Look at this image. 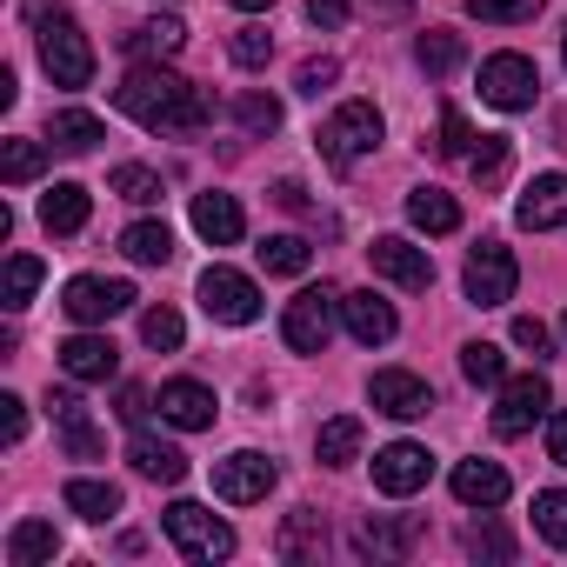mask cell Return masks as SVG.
I'll use <instances>...</instances> for the list:
<instances>
[{"label": "cell", "instance_id": "1f68e13d", "mask_svg": "<svg viewBox=\"0 0 567 567\" xmlns=\"http://www.w3.org/2000/svg\"><path fill=\"white\" fill-rule=\"evenodd\" d=\"M308 260H315V247L301 234H267L260 240V267L267 274H308Z\"/></svg>", "mask_w": 567, "mask_h": 567}, {"label": "cell", "instance_id": "7dc6e473", "mask_svg": "<svg viewBox=\"0 0 567 567\" xmlns=\"http://www.w3.org/2000/svg\"><path fill=\"white\" fill-rule=\"evenodd\" d=\"M334 81H341V61H328V54L321 61H301V74H295V87L308 101H321V87H334Z\"/></svg>", "mask_w": 567, "mask_h": 567}, {"label": "cell", "instance_id": "6da1fadb", "mask_svg": "<svg viewBox=\"0 0 567 567\" xmlns=\"http://www.w3.org/2000/svg\"><path fill=\"white\" fill-rule=\"evenodd\" d=\"M114 107H121L127 121L154 127V134H194V127H207V114H214L207 87L181 81V74L161 68V61H134V74L114 87Z\"/></svg>", "mask_w": 567, "mask_h": 567}, {"label": "cell", "instance_id": "836d02e7", "mask_svg": "<svg viewBox=\"0 0 567 567\" xmlns=\"http://www.w3.org/2000/svg\"><path fill=\"white\" fill-rule=\"evenodd\" d=\"M107 187H114L121 200H134V207H154V200H161V174L141 167V161H121V167L107 174Z\"/></svg>", "mask_w": 567, "mask_h": 567}, {"label": "cell", "instance_id": "4dcf8cb0", "mask_svg": "<svg viewBox=\"0 0 567 567\" xmlns=\"http://www.w3.org/2000/svg\"><path fill=\"white\" fill-rule=\"evenodd\" d=\"M321 547H328V527H321V514H315V507L288 514V527H280V554H288V560H308V554H321Z\"/></svg>", "mask_w": 567, "mask_h": 567}, {"label": "cell", "instance_id": "11a10c76", "mask_svg": "<svg viewBox=\"0 0 567 567\" xmlns=\"http://www.w3.org/2000/svg\"><path fill=\"white\" fill-rule=\"evenodd\" d=\"M560 341H567V315H560Z\"/></svg>", "mask_w": 567, "mask_h": 567}, {"label": "cell", "instance_id": "74e56055", "mask_svg": "<svg viewBox=\"0 0 567 567\" xmlns=\"http://www.w3.org/2000/svg\"><path fill=\"white\" fill-rule=\"evenodd\" d=\"M34 288H41V260H34V254H14L8 274H0V301H8V308H28Z\"/></svg>", "mask_w": 567, "mask_h": 567}, {"label": "cell", "instance_id": "f546056e", "mask_svg": "<svg viewBox=\"0 0 567 567\" xmlns=\"http://www.w3.org/2000/svg\"><path fill=\"white\" fill-rule=\"evenodd\" d=\"M315 454H321V467H348V461L361 454V421H354V414H334V421L315 434Z\"/></svg>", "mask_w": 567, "mask_h": 567}, {"label": "cell", "instance_id": "d590c367", "mask_svg": "<svg viewBox=\"0 0 567 567\" xmlns=\"http://www.w3.org/2000/svg\"><path fill=\"white\" fill-rule=\"evenodd\" d=\"M414 534H421L414 520H408V527H401V520H368V527H361V554H388V560H401V554L414 547Z\"/></svg>", "mask_w": 567, "mask_h": 567}, {"label": "cell", "instance_id": "277c9868", "mask_svg": "<svg viewBox=\"0 0 567 567\" xmlns=\"http://www.w3.org/2000/svg\"><path fill=\"white\" fill-rule=\"evenodd\" d=\"M161 527H167V540H174L187 560H227V554H234V527H227L214 507H200V501H174V507L161 514Z\"/></svg>", "mask_w": 567, "mask_h": 567}, {"label": "cell", "instance_id": "44dd1931", "mask_svg": "<svg viewBox=\"0 0 567 567\" xmlns=\"http://www.w3.org/2000/svg\"><path fill=\"white\" fill-rule=\"evenodd\" d=\"M507 487H514V481H507L501 461H461V467H454V501H461V507H501Z\"/></svg>", "mask_w": 567, "mask_h": 567}, {"label": "cell", "instance_id": "ee69618b", "mask_svg": "<svg viewBox=\"0 0 567 567\" xmlns=\"http://www.w3.org/2000/svg\"><path fill=\"white\" fill-rule=\"evenodd\" d=\"M474 21H494V28H514V21H534L540 0H467Z\"/></svg>", "mask_w": 567, "mask_h": 567}, {"label": "cell", "instance_id": "5b68a950", "mask_svg": "<svg viewBox=\"0 0 567 567\" xmlns=\"http://www.w3.org/2000/svg\"><path fill=\"white\" fill-rule=\"evenodd\" d=\"M334 315H341V295L321 280V288H301V295L288 301V315H280V334H288L295 354H321L328 334H334Z\"/></svg>", "mask_w": 567, "mask_h": 567}, {"label": "cell", "instance_id": "816d5d0a", "mask_svg": "<svg viewBox=\"0 0 567 567\" xmlns=\"http://www.w3.org/2000/svg\"><path fill=\"white\" fill-rule=\"evenodd\" d=\"M274 200L288 207V214H301V207H308V187H301V181H274Z\"/></svg>", "mask_w": 567, "mask_h": 567}, {"label": "cell", "instance_id": "7bdbcfd3", "mask_svg": "<svg viewBox=\"0 0 567 567\" xmlns=\"http://www.w3.org/2000/svg\"><path fill=\"white\" fill-rule=\"evenodd\" d=\"M41 174V141H8V147H0V181H34Z\"/></svg>", "mask_w": 567, "mask_h": 567}, {"label": "cell", "instance_id": "d4e9b609", "mask_svg": "<svg viewBox=\"0 0 567 567\" xmlns=\"http://www.w3.org/2000/svg\"><path fill=\"white\" fill-rule=\"evenodd\" d=\"M121 48H127L134 61H174V54L187 48V28H181V21H161V14H154V21H141V28H134V34H127Z\"/></svg>", "mask_w": 567, "mask_h": 567}, {"label": "cell", "instance_id": "9f6ffc18", "mask_svg": "<svg viewBox=\"0 0 567 567\" xmlns=\"http://www.w3.org/2000/svg\"><path fill=\"white\" fill-rule=\"evenodd\" d=\"M560 54H567V34H560Z\"/></svg>", "mask_w": 567, "mask_h": 567}, {"label": "cell", "instance_id": "4316f807", "mask_svg": "<svg viewBox=\"0 0 567 567\" xmlns=\"http://www.w3.org/2000/svg\"><path fill=\"white\" fill-rule=\"evenodd\" d=\"M68 514H81V520H94V527H107L114 514H121V487L114 481H68Z\"/></svg>", "mask_w": 567, "mask_h": 567}, {"label": "cell", "instance_id": "d6a6232c", "mask_svg": "<svg viewBox=\"0 0 567 567\" xmlns=\"http://www.w3.org/2000/svg\"><path fill=\"white\" fill-rule=\"evenodd\" d=\"M461 54H467V48H461V34H447V28H427V34L414 41V61H421L427 74H454Z\"/></svg>", "mask_w": 567, "mask_h": 567}, {"label": "cell", "instance_id": "f6af8a7d", "mask_svg": "<svg viewBox=\"0 0 567 567\" xmlns=\"http://www.w3.org/2000/svg\"><path fill=\"white\" fill-rule=\"evenodd\" d=\"M227 54H234V68H267V61H274V34H267V28H240V34L227 41Z\"/></svg>", "mask_w": 567, "mask_h": 567}, {"label": "cell", "instance_id": "ba28073f", "mask_svg": "<svg viewBox=\"0 0 567 567\" xmlns=\"http://www.w3.org/2000/svg\"><path fill=\"white\" fill-rule=\"evenodd\" d=\"M534 94H540V74H534L527 54H487L481 61V101L487 107L520 114V107H534Z\"/></svg>", "mask_w": 567, "mask_h": 567}, {"label": "cell", "instance_id": "9c48e42d", "mask_svg": "<svg viewBox=\"0 0 567 567\" xmlns=\"http://www.w3.org/2000/svg\"><path fill=\"white\" fill-rule=\"evenodd\" d=\"M547 401H554V394H547L540 374H507V381H501V401H494V434H501V441H520V434L547 414Z\"/></svg>", "mask_w": 567, "mask_h": 567}, {"label": "cell", "instance_id": "ffe728a7", "mask_svg": "<svg viewBox=\"0 0 567 567\" xmlns=\"http://www.w3.org/2000/svg\"><path fill=\"white\" fill-rule=\"evenodd\" d=\"M194 234H200L207 247H234V240L247 234L240 200H234V194H194Z\"/></svg>", "mask_w": 567, "mask_h": 567}, {"label": "cell", "instance_id": "2e32d148", "mask_svg": "<svg viewBox=\"0 0 567 567\" xmlns=\"http://www.w3.org/2000/svg\"><path fill=\"white\" fill-rule=\"evenodd\" d=\"M514 220L527 234H547V227H567V174H534L527 194L514 200Z\"/></svg>", "mask_w": 567, "mask_h": 567}, {"label": "cell", "instance_id": "db71d44e", "mask_svg": "<svg viewBox=\"0 0 567 567\" xmlns=\"http://www.w3.org/2000/svg\"><path fill=\"white\" fill-rule=\"evenodd\" d=\"M234 8H240V14H267V8H274V0H234Z\"/></svg>", "mask_w": 567, "mask_h": 567}, {"label": "cell", "instance_id": "e0dca14e", "mask_svg": "<svg viewBox=\"0 0 567 567\" xmlns=\"http://www.w3.org/2000/svg\"><path fill=\"white\" fill-rule=\"evenodd\" d=\"M214 414H220L214 388H200V381H167V388H161V421H167V427L200 434V427H214Z\"/></svg>", "mask_w": 567, "mask_h": 567}, {"label": "cell", "instance_id": "d6986e66", "mask_svg": "<svg viewBox=\"0 0 567 567\" xmlns=\"http://www.w3.org/2000/svg\"><path fill=\"white\" fill-rule=\"evenodd\" d=\"M48 414H54V427H61V441H68V454L74 461H101V427L87 421V408H81V394H48Z\"/></svg>", "mask_w": 567, "mask_h": 567}, {"label": "cell", "instance_id": "681fc988", "mask_svg": "<svg viewBox=\"0 0 567 567\" xmlns=\"http://www.w3.org/2000/svg\"><path fill=\"white\" fill-rule=\"evenodd\" d=\"M547 341H554V334H547L534 315H520V321H514V348H527V354H547Z\"/></svg>", "mask_w": 567, "mask_h": 567}, {"label": "cell", "instance_id": "e575fe53", "mask_svg": "<svg viewBox=\"0 0 567 567\" xmlns=\"http://www.w3.org/2000/svg\"><path fill=\"white\" fill-rule=\"evenodd\" d=\"M461 374H467L474 388H501V381H507V361H501L494 341H467V348H461Z\"/></svg>", "mask_w": 567, "mask_h": 567}, {"label": "cell", "instance_id": "60d3db41", "mask_svg": "<svg viewBox=\"0 0 567 567\" xmlns=\"http://www.w3.org/2000/svg\"><path fill=\"white\" fill-rule=\"evenodd\" d=\"M467 554H474V560H514V534H507L501 520H474V527H467Z\"/></svg>", "mask_w": 567, "mask_h": 567}, {"label": "cell", "instance_id": "ab89813d", "mask_svg": "<svg viewBox=\"0 0 567 567\" xmlns=\"http://www.w3.org/2000/svg\"><path fill=\"white\" fill-rule=\"evenodd\" d=\"M234 121H240L247 134H274V127H280V101H274V94H234Z\"/></svg>", "mask_w": 567, "mask_h": 567}, {"label": "cell", "instance_id": "603a6c76", "mask_svg": "<svg viewBox=\"0 0 567 567\" xmlns=\"http://www.w3.org/2000/svg\"><path fill=\"white\" fill-rule=\"evenodd\" d=\"M127 461H134L141 481H161V487H174V481L187 474V454H181L174 441H154V434H134V441H127Z\"/></svg>", "mask_w": 567, "mask_h": 567}, {"label": "cell", "instance_id": "f907efd6", "mask_svg": "<svg viewBox=\"0 0 567 567\" xmlns=\"http://www.w3.org/2000/svg\"><path fill=\"white\" fill-rule=\"evenodd\" d=\"M547 454H554V467H567V414L547 421Z\"/></svg>", "mask_w": 567, "mask_h": 567}, {"label": "cell", "instance_id": "3957f363", "mask_svg": "<svg viewBox=\"0 0 567 567\" xmlns=\"http://www.w3.org/2000/svg\"><path fill=\"white\" fill-rule=\"evenodd\" d=\"M381 134H388V127H381V107H374V101H341L315 141H321V154H328L334 167H354L361 154L381 147Z\"/></svg>", "mask_w": 567, "mask_h": 567}, {"label": "cell", "instance_id": "4fadbf2b", "mask_svg": "<svg viewBox=\"0 0 567 567\" xmlns=\"http://www.w3.org/2000/svg\"><path fill=\"white\" fill-rule=\"evenodd\" d=\"M267 487H274V461H267V454L240 447V454L214 461V494H220V501H234V507H254V501H267Z\"/></svg>", "mask_w": 567, "mask_h": 567}, {"label": "cell", "instance_id": "ac0fdd59", "mask_svg": "<svg viewBox=\"0 0 567 567\" xmlns=\"http://www.w3.org/2000/svg\"><path fill=\"white\" fill-rule=\"evenodd\" d=\"M61 368H68V381H114L121 348L107 334H74V341H61Z\"/></svg>", "mask_w": 567, "mask_h": 567}, {"label": "cell", "instance_id": "5bb4252c", "mask_svg": "<svg viewBox=\"0 0 567 567\" xmlns=\"http://www.w3.org/2000/svg\"><path fill=\"white\" fill-rule=\"evenodd\" d=\"M368 401H374L388 421H421V414L434 408V388H427L421 374H408V368H381V374L368 381Z\"/></svg>", "mask_w": 567, "mask_h": 567}, {"label": "cell", "instance_id": "bcb514c9", "mask_svg": "<svg viewBox=\"0 0 567 567\" xmlns=\"http://www.w3.org/2000/svg\"><path fill=\"white\" fill-rule=\"evenodd\" d=\"M447 161H467L474 154V127L461 121V107H441V141H434Z\"/></svg>", "mask_w": 567, "mask_h": 567}, {"label": "cell", "instance_id": "f1b7e54d", "mask_svg": "<svg viewBox=\"0 0 567 567\" xmlns=\"http://www.w3.org/2000/svg\"><path fill=\"white\" fill-rule=\"evenodd\" d=\"M54 554H61L54 520H21V527L8 534V560H14V567H41V560H54Z\"/></svg>", "mask_w": 567, "mask_h": 567}, {"label": "cell", "instance_id": "b9f144b4", "mask_svg": "<svg viewBox=\"0 0 567 567\" xmlns=\"http://www.w3.org/2000/svg\"><path fill=\"white\" fill-rule=\"evenodd\" d=\"M467 174H474L481 187H494V181L507 174V141H501V134H481V147L467 154Z\"/></svg>", "mask_w": 567, "mask_h": 567}, {"label": "cell", "instance_id": "8992f818", "mask_svg": "<svg viewBox=\"0 0 567 567\" xmlns=\"http://www.w3.org/2000/svg\"><path fill=\"white\" fill-rule=\"evenodd\" d=\"M514 280H520L514 254H507L501 240H481V247L467 254L461 288H467V301H474V308H507V301H514Z\"/></svg>", "mask_w": 567, "mask_h": 567}, {"label": "cell", "instance_id": "30bf717a", "mask_svg": "<svg viewBox=\"0 0 567 567\" xmlns=\"http://www.w3.org/2000/svg\"><path fill=\"white\" fill-rule=\"evenodd\" d=\"M368 260H374V274H388L394 288H408V295H427L434 288V254L414 247V240H401V234H381L368 247Z\"/></svg>", "mask_w": 567, "mask_h": 567}, {"label": "cell", "instance_id": "9a60e30c", "mask_svg": "<svg viewBox=\"0 0 567 567\" xmlns=\"http://www.w3.org/2000/svg\"><path fill=\"white\" fill-rule=\"evenodd\" d=\"M341 321H348V334L361 341V348H388L394 341V301H381L374 288H354V295H341Z\"/></svg>", "mask_w": 567, "mask_h": 567}, {"label": "cell", "instance_id": "7a4b0ae2", "mask_svg": "<svg viewBox=\"0 0 567 567\" xmlns=\"http://www.w3.org/2000/svg\"><path fill=\"white\" fill-rule=\"evenodd\" d=\"M28 21H34L48 81H54V87H87V81H94V48H87L81 21H74L68 8H48V0H28Z\"/></svg>", "mask_w": 567, "mask_h": 567}, {"label": "cell", "instance_id": "7c38bea8", "mask_svg": "<svg viewBox=\"0 0 567 567\" xmlns=\"http://www.w3.org/2000/svg\"><path fill=\"white\" fill-rule=\"evenodd\" d=\"M427 474H434V454H427L421 441H394V447H381V454H374V487H381V494H394V501L421 494V487H427Z\"/></svg>", "mask_w": 567, "mask_h": 567}, {"label": "cell", "instance_id": "7402d4cb", "mask_svg": "<svg viewBox=\"0 0 567 567\" xmlns=\"http://www.w3.org/2000/svg\"><path fill=\"white\" fill-rule=\"evenodd\" d=\"M87 207H94V200H87L81 181H54V187L41 194V227H48V234H81V227H87Z\"/></svg>", "mask_w": 567, "mask_h": 567}, {"label": "cell", "instance_id": "83f0119b", "mask_svg": "<svg viewBox=\"0 0 567 567\" xmlns=\"http://www.w3.org/2000/svg\"><path fill=\"white\" fill-rule=\"evenodd\" d=\"M408 220H414L421 234H454V227H461V207H454V194H441V187H414V194H408Z\"/></svg>", "mask_w": 567, "mask_h": 567}, {"label": "cell", "instance_id": "52a82bcc", "mask_svg": "<svg viewBox=\"0 0 567 567\" xmlns=\"http://www.w3.org/2000/svg\"><path fill=\"white\" fill-rule=\"evenodd\" d=\"M200 308L220 328H254L260 321V288H254L247 274H234V267H207L200 274Z\"/></svg>", "mask_w": 567, "mask_h": 567}, {"label": "cell", "instance_id": "484cf974", "mask_svg": "<svg viewBox=\"0 0 567 567\" xmlns=\"http://www.w3.org/2000/svg\"><path fill=\"white\" fill-rule=\"evenodd\" d=\"M121 254H127L134 267H167V260H174V234H167V220H134V227L121 234Z\"/></svg>", "mask_w": 567, "mask_h": 567}, {"label": "cell", "instance_id": "8d00e7d4", "mask_svg": "<svg viewBox=\"0 0 567 567\" xmlns=\"http://www.w3.org/2000/svg\"><path fill=\"white\" fill-rule=\"evenodd\" d=\"M534 527L547 547H567V487H540L534 494Z\"/></svg>", "mask_w": 567, "mask_h": 567}, {"label": "cell", "instance_id": "8fae6325", "mask_svg": "<svg viewBox=\"0 0 567 567\" xmlns=\"http://www.w3.org/2000/svg\"><path fill=\"white\" fill-rule=\"evenodd\" d=\"M61 308H68L81 328H94V321H114V315H127V308H134V288H127V280H101V274H81V280H68Z\"/></svg>", "mask_w": 567, "mask_h": 567}, {"label": "cell", "instance_id": "cb8c5ba5", "mask_svg": "<svg viewBox=\"0 0 567 567\" xmlns=\"http://www.w3.org/2000/svg\"><path fill=\"white\" fill-rule=\"evenodd\" d=\"M48 141H54L61 154H94V147L107 141V127H101V114H87V107H61V114L48 121Z\"/></svg>", "mask_w": 567, "mask_h": 567}, {"label": "cell", "instance_id": "f5cc1de1", "mask_svg": "<svg viewBox=\"0 0 567 567\" xmlns=\"http://www.w3.org/2000/svg\"><path fill=\"white\" fill-rule=\"evenodd\" d=\"M147 414V388H121V421H141Z\"/></svg>", "mask_w": 567, "mask_h": 567}, {"label": "cell", "instance_id": "c3c4849f", "mask_svg": "<svg viewBox=\"0 0 567 567\" xmlns=\"http://www.w3.org/2000/svg\"><path fill=\"white\" fill-rule=\"evenodd\" d=\"M21 434H28V401L0 394V441H21Z\"/></svg>", "mask_w": 567, "mask_h": 567}, {"label": "cell", "instance_id": "f35d334b", "mask_svg": "<svg viewBox=\"0 0 567 567\" xmlns=\"http://www.w3.org/2000/svg\"><path fill=\"white\" fill-rule=\"evenodd\" d=\"M141 341L161 348V354H174V348L187 341V321H181L174 308H147V315H141Z\"/></svg>", "mask_w": 567, "mask_h": 567}]
</instances>
